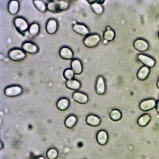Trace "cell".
<instances>
[{
  "mask_svg": "<svg viewBox=\"0 0 159 159\" xmlns=\"http://www.w3.org/2000/svg\"><path fill=\"white\" fill-rule=\"evenodd\" d=\"M69 6V3L66 1H51L47 4V9L53 13H59L67 10Z\"/></svg>",
  "mask_w": 159,
  "mask_h": 159,
  "instance_id": "cell-1",
  "label": "cell"
},
{
  "mask_svg": "<svg viewBox=\"0 0 159 159\" xmlns=\"http://www.w3.org/2000/svg\"><path fill=\"white\" fill-rule=\"evenodd\" d=\"M14 25L17 31L22 35L25 34L29 29L28 22L22 17H16L14 20Z\"/></svg>",
  "mask_w": 159,
  "mask_h": 159,
  "instance_id": "cell-2",
  "label": "cell"
},
{
  "mask_svg": "<svg viewBox=\"0 0 159 159\" xmlns=\"http://www.w3.org/2000/svg\"><path fill=\"white\" fill-rule=\"evenodd\" d=\"M8 57L12 61L15 62H21L26 57V53L23 50L19 48L11 49L8 52Z\"/></svg>",
  "mask_w": 159,
  "mask_h": 159,
  "instance_id": "cell-3",
  "label": "cell"
},
{
  "mask_svg": "<svg viewBox=\"0 0 159 159\" xmlns=\"http://www.w3.org/2000/svg\"><path fill=\"white\" fill-rule=\"evenodd\" d=\"M101 38L97 34H91L86 36L83 41L84 45L88 48H93L99 44Z\"/></svg>",
  "mask_w": 159,
  "mask_h": 159,
  "instance_id": "cell-4",
  "label": "cell"
},
{
  "mask_svg": "<svg viewBox=\"0 0 159 159\" xmlns=\"http://www.w3.org/2000/svg\"><path fill=\"white\" fill-rule=\"evenodd\" d=\"M23 90L19 85H12L5 88L4 94L8 97H16L23 93Z\"/></svg>",
  "mask_w": 159,
  "mask_h": 159,
  "instance_id": "cell-5",
  "label": "cell"
},
{
  "mask_svg": "<svg viewBox=\"0 0 159 159\" xmlns=\"http://www.w3.org/2000/svg\"><path fill=\"white\" fill-rule=\"evenodd\" d=\"M22 50L26 53L34 55L39 52V48L38 45L30 42H25L22 44Z\"/></svg>",
  "mask_w": 159,
  "mask_h": 159,
  "instance_id": "cell-6",
  "label": "cell"
},
{
  "mask_svg": "<svg viewBox=\"0 0 159 159\" xmlns=\"http://www.w3.org/2000/svg\"><path fill=\"white\" fill-rule=\"evenodd\" d=\"M58 25L57 21L54 18H51L47 21L45 25L46 32L49 35H54L57 32Z\"/></svg>",
  "mask_w": 159,
  "mask_h": 159,
  "instance_id": "cell-7",
  "label": "cell"
},
{
  "mask_svg": "<svg viewBox=\"0 0 159 159\" xmlns=\"http://www.w3.org/2000/svg\"><path fill=\"white\" fill-rule=\"evenodd\" d=\"M72 30L76 34L82 36H88L90 33L88 27L83 24H74L72 26Z\"/></svg>",
  "mask_w": 159,
  "mask_h": 159,
  "instance_id": "cell-8",
  "label": "cell"
},
{
  "mask_svg": "<svg viewBox=\"0 0 159 159\" xmlns=\"http://www.w3.org/2000/svg\"><path fill=\"white\" fill-rule=\"evenodd\" d=\"M59 55L64 60H72L74 57V52L69 47L63 46L59 50Z\"/></svg>",
  "mask_w": 159,
  "mask_h": 159,
  "instance_id": "cell-9",
  "label": "cell"
},
{
  "mask_svg": "<svg viewBox=\"0 0 159 159\" xmlns=\"http://www.w3.org/2000/svg\"><path fill=\"white\" fill-rule=\"evenodd\" d=\"M106 91V86L105 80L102 76H99L96 83V93L99 95H102L105 94Z\"/></svg>",
  "mask_w": 159,
  "mask_h": 159,
  "instance_id": "cell-10",
  "label": "cell"
},
{
  "mask_svg": "<svg viewBox=\"0 0 159 159\" xmlns=\"http://www.w3.org/2000/svg\"><path fill=\"white\" fill-rule=\"evenodd\" d=\"M156 101L153 99H146L140 102L139 108L142 111H147L156 107Z\"/></svg>",
  "mask_w": 159,
  "mask_h": 159,
  "instance_id": "cell-11",
  "label": "cell"
},
{
  "mask_svg": "<svg viewBox=\"0 0 159 159\" xmlns=\"http://www.w3.org/2000/svg\"><path fill=\"white\" fill-rule=\"evenodd\" d=\"M134 47L138 52H145L148 49L149 44L145 40L138 39L134 42Z\"/></svg>",
  "mask_w": 159,
  "mask_h": 159,
  "instance_id": "cell-12",
  "label": "cell"
},
{
  "mask_svg": "<svg viewBox=\"0 0 159 159\" xmlns=\"http://www.w3.org/2000/svg\"><path fill=\"white\" fill-rule=\"evenodd\" d=\"M70 68L76 75H80L83 71L82 63L80 59L77 58L72 59L70 63Z\"/></svg>",
  "mask_w": 159,
  "mask_h": 159,
  "instance_id": "cell-13",
  "label": "cell"
},
{
  "mask_svg": "<svg viewBox=\"0 0 159 159\" xmlns=\"http://www.w3.org/2000/svg\"><path fill=\"white\" fill-rule=\"evenodd\" d=\"M139 60L144 66L149 68H152L155 65V61L153 58L144 54L138 56Z\"/></svg>",
  "mask_w": 159,
  "mask_h": 159,
  "instance_id": "cell-14",
  "label": "cell"
},
{
  "mask_svg": "<svg viewBox=\"0 0 159 159\" xmlns=\"http://www.w3.org/2000/svg\"><path fill=\"white\" fill-rule=\"evenodd\" d=\"M73 100L80 104H85L88 102L89 98L88 96L84 93L80 92H76L72 95Z\"/></svg>",
  "mask_w": 159,
  "mask_h": 159,
  "instance_id": "cell-15",
  "label": "cell"
},
{
  "mask_svg": "<svg viewBox=\"0 0 159 159\" xmlns=\"http://www.w3.org/2000/svg\"><path fill=\"white\" fill-rule=\"evenodd\" d=\"M20 9V3L16 0L11 1L8 3V11L11 15H15L18 13Z\"/></svg>",
  "mask_w": 159,
  "mask_h": 159,
  "instance_id": "cell-16",
  "label": "cell"
},
{
  "mask_svg": "<svg viewBox=\"0 0 159 159\" xmlns=\"http://www.w3.org/2000/svg\"><path fill=\"white\" fill-rule=\"evenodd\" d=\"M97 141L101 146L106 145L108 140V135L105 130H100L97 134Z\"/></svg>",
  "mask_w": 159,
  "mask_h": 159,
  "instance_id": "cell-17",
  "label": "cell"
},
{
  "mask_svg": "<svg viewBox=\"0 0 159 159\" xmlns=\"http://www.w3.org/2000/svg\"><path fill=\"white\" fill-rule=\"evenodd\" d=\"M91 5L93 11L97 15L102 14L104 12V8L101 4L98 3V1H87Z\"/></svg>",
  "mask_w": 159,
  "mask_h": 159,
  "instance_id": "cell-18",
  "label": "cell"
},
{
  "mask_svg": "<svg viewBox=\"0 0 159 159\" xmlns=\"http://www.w3.org/2000/svg\"><path fill=\"white\" fill-rule=\"evenodd\" d=\"M150 71V70L149 68L146 66H143L138 71L137 73V78L139 80H145L148 77Z\"/></svg>",
  "mask_w": 159,
  "mask_h": 159,
  "instance_id": "cell-19",
  "label": "cell"
},
{
  "mask_svg": "<svg viewBox=\"0 0 159 159\" xmlns=\"http://www.w3.org/2000/svg\"><path fill=\"white\" fill-rule=\"evenodd\" d=\"M86 123L88 125L96 127L100 125L101 120L98 116L91 114L86 117Z\"/></svg>",
  "mask_w": 159,
  "mask_h": 159,
  "instance_id": "cell-20",
  "label": "cell"
},
{
  "mask_svg": "<svg viewBox=\"0 0 159 159\" xmlns=\"http://www.w3.org/2000/svg\"><path fill=\"white\" fill-rule=\"evenodd\" d=\"M70 105V100L66 98H60L57 103V107L59 110L64 111L68 109Z\"/></svg>",
  "mask_w": 159,
  "mask_h": 159,
  "instance_id": "cell-21",
  "label": "cell"
},
{
  "mask_svg": "<svg viewBox=\"0 0 159 159\" xmlns=\"http://www.w3.org/2000/svg\"><path fill=\"white\" fill-rule=\"evenodd\" d=\"M66 86L70 90L78 91L80 88L81 84L79 80L73 79V80H67L66 82Z\"/></svg>",
  "mask_w": 159,
  "mask_h": 159,
  "instance_id": "cell-22",
  "label": "cell"
},
{
  "mask_svg": "<svg viewBox=\"0 0 159 159\" xmlns=\"http://www.w3.org/2000/svg\"><path fill=\"white\" fill-rule=\"evenodd\" d=\"M115 33L114 30H111L110 27H107L106 31L103 33V39L109 42L113 41L115 39Z\"/></svg>",
  "mask_w": 159,
  "mask_h": 159,
  "instance_id": "cell-23",
  "label": "cell"
},
{
  "mask_svg": "<svg viewBox=\"0 0 159 159\" xmlns=\"http://www.w3.org/2000/svg\"><path fill=\"white\" fill-rule=\"evenodd\" d=\"M40 31V26L37 23H33L30 26L29 32L30 36L33 37H36L39 35Z\"/></svg>",
  "mask_w": 159,
  "mask_h": 159,
  "instance_id": "cell-24",
  "label": "cell"
},
{
  "mask_svg": "<svg viewBox=\"0 0 159 159\" xmlns=\"http://www.w3.org/2000/svg\"><path fill=\"white\" fill-rule=\"evenodd\" d=\"M33 3L36 9L40 12L44 13L47 11V5L43 1L34 0L33 1Z\"/></svg>",
  "mask_w": 159,
  "mask_h": 159,
  "instance_id": "cell-25",
  "label": "cell"
},
{
  "mask_svg": "<svg viewBox=\"0 0 159 159\" xmlns=\"http://www.w3.org/2000/svg\"><path fill=\"white\" fill-rule=\"evenodd\" d=\"M77 122V118L75 115H71L67 117L65 121V125L69 129L73 128Z\"/></svg>",
  "mask_w": 159,
  "mask_h": 159,
  "instance_id": "cell-26",
  "label": "cell"
},
{
  "mask_svg": "<svg viewBox=\"0 0 159 159\" xmlns=\"http://www.w3.org/2000/svg\"><path fill=\"white\" fill-rule=\"evenodd\" d=\"M151 119V118L149 114H143L138 120V124L141 127H145L150 122Z\"/></svg>",
  "mask_w": 159,
  "mask_h": 159,
  "instance_id": "cell-27",
  "label": "cell"
},
{
  "mask_svg": "<svg viewBox=\"0 0 159 159\" xmlns=\"http://www.w3.org/2000/svg\"><path fill=\"white\" fill-rule=\"evenodd\" d=\"M111 120L114 121L120 120L122 118V113L118 109H113L111 111L109 114Z\"/></svg>",
  "mask_w": 159,
  "mask_h": 159,
  "instance_id": "cell-28",
  "label": "cell"
},
{
  "mask_svg": "<svg viewBox=\"0 0 159 159\" xmlns=\"http://www.w3.org/2000/svg\"><path fill=\"white\" fill-rule=\"evenodd\" d=\"M46 157L48 159H56L58 156V152L54 148H51L46 152Z\"/></svg>",
  "mask_w": 159,
  "mask_h": 159,
  "instance_id": "cell-29",
  "label": "cell"
},
{
  "mask_svg": "<svg viewBox=\"0 0 159 159\" xmlns=\"http://www.w3.org/2000/svg\"><path fill=\"white\" fill-rule=\"evenodd\" d=\"M75 74L71 69L68 68L65 70L63 72V76L67 80H73L75 77Z\"/></svg>",
  "mask_w": 159,
  "mask_h": 159,
  "instance_id": "cell-30",
  "label": "cell"
},
{
  "mask_svg": "<svg viewBox=\"0 0 159 159\" xmlns=\"http://www.w3.org/2000/svg\"><path fill=\"white\" fill-rule=\"evenodd\" d=\"M156 111H157V112L159 113V100H158L157 104H156Z\"/></svg>",
  "mask_w": 159,
  "mask_h": 159,
  "instance_id": "cell-31",
  "label": "cell"
},
{
  "mask_svg": "<svg viewBox=\"0 0 159 159\" xmlns=\"http://www.w3.org/2000/svg\"><path fill=\"white\" fill-rule=\"evenodd\" d=\"M37 159H45V157L43 156H40L37 158Z\"/></svg>",
  "mask_w": 159,
  "mask_h": 159,
  "instance_id": "cell-32",
  "label": "cell"
},
{
  "mask_svg": "<svg viewBox=\"0 0 159 159\" xmlns=\"http://www.w3.org/2000/svg\"><path fill=\"white\" fill-rule=\"evenodd\" d=\"M157 87L158 89H159V79L158 80V81H157Z\"/></svg>",
  "mask_w": 159,
  "mask_h": 159,
  "instance_id": "cell-33",
  "label": "cell"
},
{
  "mask_svg": "<svg viewBox=\"0 0 159 159\" xmlns=\"http://www.w3.org/2000/svg\"><path fill=\"white\" fill-rule=\"evenodd\" d=\"M108 42L107 41L105 40H103V43H104V44H107V43H108Z\"/></svg>",
  "mask_w": 159,
  "mask_h": 159,
  "instance_id": "cell-34",
  "label": "cell"
},
{
  "mask_svg": "<svg viewBox=\"0 0 159 159\" xmlns=\"http://www.w3.org/2000/svg\"><path fill=\"white\" fill-rule=\"evenodd\" d=\"M158 38H159V32H158Z\"/></svg>",
  "mask_w": 159,
  "mask_h": 159,
  "instance_id": "cell-35",
  "label": "cell"
}]
</instances>
